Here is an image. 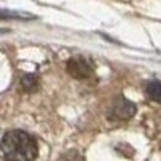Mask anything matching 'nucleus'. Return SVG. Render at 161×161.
I'll return each instance as SVG.
<instances>
[{"label": "nucleus", "mask_w": 161, "mask_h": 161, "mask_svg": "<svg viewBox=\"0 0 161 161\" xmlns=\"http://www.w3.org/2000/svg\"><path fill=\"white\" fill-rule=\"evenodd\" d=\"M0 153L5 159H34L37 158V143L28 132L15 129L3 136L0 142Z\"/></svg>", "instance_id": "obj_1"}, {"label": "nucleus", "mask_w": 161, "mask_h": 161, "mask_svg": "<svg viewBox=\"0 0 161 161\" xmlns=\"http://www.w3.org/2000/svg\"><path fill=\"white\" fill-rule=\"evenodd\" d=\"M136 114V105L124 97H118L111 105L108 118L113 121H127Z\"/></svg>", "instance_id": "obj_2"}, {"label": "nucleus", "mask_w": 161, "mask_h": 161, "mask_svg": "<svg viewBox=\"0 0 161 161\" xmlns=\"http://www.w3.org/2000/svg\"><path fill=\"white\" fill-rule=\"evenodd\" d=\"M66 69L74 79H87L93 74V64L84 57H73L66 63Z\"/></svg>", "instance_id": "obj_3"}, {"label": "nucleus", "mask_w": 161, "mask_h": 161, "mask_svg": "<svg viewBox=\"0 0 161 161\" xmlns=\"http://www.w3.org/2000/svg\"><path fill=\"white\" fill-rule=\"evenodd\" d=\"M0 19H16V21H31L36 19L34 15L26 11H15V10H0Z\"/></svg>", "instance_id": "obj_4"}, {"label": "nucleus", "mask_w": 161, "mask_h": 161, "mask_svg": "<svg viewBox=\"0 0 161 161\" xmlns=\"http://www.w3.org/2000/svg\"><path fill=\"white\" fill-rule=\"evenodd\" d=\"M145 92H147V95H148L152 100L161 103V82L159 80H152V82H148Z\"/></svg>", "instance_id": "obj_5"}, {"label": "nucleus", "mask_w": 161, "mask_h": 161, "mask_svg": "<svg viewBox=\"0 0 161 161\" xmlns=\"http://www.w3.org/2000/svg\"><path fill=\"white\" fill-rule=\"evenodd\" d=\"M21 87L28 92H34L37 87H39V79L36 74H26L23 79H21Z\"/></svg>", "instance_id": "obj_6"}, {"label": "nucleus", "mask_w": 161, "mask_h": 161, "mask_svg": "<svg viewBox=\"0 0 161 161\" xmlns=\"http://www.w3.org/2000/svg\"><path fill=\"white\" fill-rule=\"evenodd\" d=\"M159 148H161V143H159Z\"/></svg>", "instance_id": "obj_7"}]
</instances>
